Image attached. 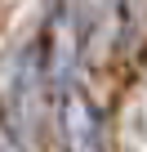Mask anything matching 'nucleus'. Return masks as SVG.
Listing matches in <instances>:
<instances>
[{
    "instance_id": "nucleus-1",
    "label": "nucleus",
    "mask_w": 147,
    "mask_h": 152,
    "mask_svg": "<svg viewBox=\"0 0 147 152\" xmlns=\"http://www.w3.org/2000/svg\"><path fill=\"white\" fill-rule=\"evenodd\" d=\"M62 134L71 152H98V125H94V107L85 94L62 99Z\"/></svg>"
},
{
    "instance_id": "nucleus-2",
    "label": "nucleus",
    "mask_w": 147,
    "mask_h": 152,
    "mask_svg": "<svg viewBox=\"0 0 147 152\" xmlns=\"http://www.w3.org/2000/svg\"><path fill=\"white\" fill-rule=\"evenodd\" d=\"M0 152H22V148H18V139H14L5 125H0Z\"/></svg>"
}]
</instances>
